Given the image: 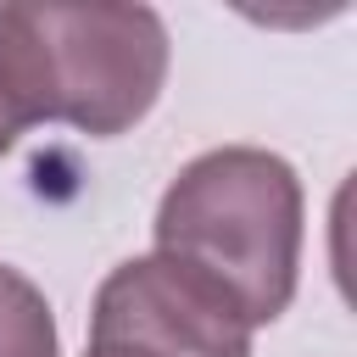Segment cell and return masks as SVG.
I'll return each instance as SVG.
<instances>
[{
  "instance_id": "obj_4",
  "label": "cell",
  "mask_w": 357,
  "mask_h": 357,
  "mask_svg": "<svg viewBox=\"0 0 357 357\" xmlns=\"http://www.w3.org/2000/svg\"><path fill=\"white\" fill-rule=\"evenodd\" d=\"M45 123L39 112V78H33V50H28V22L22 6H0V156Z\"/></svg>"
},
{
  "instance_id": "obj_3",
  "label": "cell",
  "mask_w": 357,
  "mask_h": 357,
  "mask_svg": "<svg viewBox=\"0 0 357 357\" xmlns=\"http://www.w3.org/2000/svg\"><path fill=\"white\" fill-rule=\"evenodd\" d=\"M84 357H251V324L173 257H128L95 290Z\"/></svg>"
},
{
  "instance_id": "obj_1",
  "label": "cell",
  "mask_w": 357,
  "mask_h": 357,
  "mask_svg": "<svg viewBox=\"0 0 357 357\" xmlns=\"http://www.w3.org/2000/svg\"><path fill=\"white\" fill-rule=\"evenodd\" d=\"M156 257L206 279L251 329L273 324L301 268V178L262 145H218L156 201Z\"/></svg>"
},
{
  "instance_id": "obj_2",
  "label": "cell",
  "mask_w": 357,
  "mask_h": 357,
  "mask_svg": "<svg viewBox=\"0 0 357 357\" xmlns=\"http://www.w3.org/2000/svg\"><path fill=\"white\" fill-rule=\"evenodd\" d=\"M39 112L78 134L134 128L167 78V28L151 6H22Z\"/></svg>"
},
{
  "instance_id": "obj_5",
  "label": "cell",
  "mask_w": 357,
  "mask_h": 357,
  "mask_svg": "<svg viewBox=\"0 0 357 357\" xmlns=\"http://www.w3.org/2000/svg\"><path fill=\"white\" fill-rule=\"evenodd\" d=\"M56 318L45 290L0 262V357H56Z\"/></svg>"
}]
</instances>
